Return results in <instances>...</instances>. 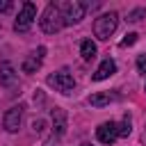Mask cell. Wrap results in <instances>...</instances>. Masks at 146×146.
Instances as JSON below:
<instances>
[{
	"label": "cell",
	"mask_w": 146,
	"mask_h": 146,
	"mask_svg": "<svg viewBox=\"0 0 146 146\" xmlns=\"http://www.w3.org/2000/svg\"><path fill=\"white\" fill-rule=\"evenodd\" d=\"M116 25H119V14H116V11L103 14V16H98L96 23H94V34H96L100 41H107V39L114 34Z\"/></svg>",
	"instance_id": "obj_3"
},
{
	"label": "cell",
	"mask_w": 146,
	"mask_h": 146,
	"mask_svg": "<svg viewBox=\"0 0 146 146\" xmlns=\"http://www.w3.org/2000/svg\"><path fill=\"white\" fill-rule=\"evenodd\" d=\"M82 146H89V144H82Z\"/></svg>",
	"instance_id": "obj_22"
},
{
	"label": "cell",
	"mask_w": 146,
	"mask_h": 146,
	"mask_svg": "<svg viewBox=\"0 0 146 146\" xmlns=\"http://www.w3.org/2000/svg\"><path fill=\"white\" fill-rule=\"evenodd\" d=\"M43 55H46V48L43 46H39L34 52H30L23 59V73H36V68L43 64Z\"/></svg>",
	"instance_id": "obj_8"
},
{
	"label": "cell",
	"mask_w": 146,
	"mask_h": 146,
	"mask_svg": "<svg viewBox=\"0 0 146 146\" xmlns=\"http://www.w3.org/2000/svg\"><path fill=\"white\" fill-rule=\"evenodd\" d=\"M11 9V0H0V11H9Z\"/></svg>",
	"instance_id": "obj_18"
},
{
	"label": "cell",
	"mask_w": 146,
	"mask_h": 146,
	"mask_svg": "<svg viewBox=\"0 0 146 146\" xmlns=\"http://www.w3.org/2000/svg\"><path fill=\"white\" fill-rule=\"evenodd\" d=\"M16 80H18V73L14 71V66L9 62H5L0 66V87H11Z\"/></svg>",
	"instance_id": "obj_12"
},
{
	"label": "cell",
	"mask_w": 146,
	"mask_h": 146,
	"mask_svg": "<svg viewBox=\"0 0 146 146\" xmlns=\"http://www.w3.org/2000/svg\"><path fill=\"white\" fill-rule=\"evenodd\" d=\"M52 130H55V137H62L66 132V112L62 107L52 110Z\"/></svg>",
	"instance_id": "obj_11"
},
{
	"label": "cell",
	"mask_w": 146,
	"mask_h": 146,
	"mask_svg": "<svg viewBox=\"0 0 146 146\" xmlns=\"http://www.w3.org/2000/svg\"><path fill=\"white\" fill-rule=\"evenodd\" d=\"M57 139H59V137H55V135H52V137H50V139H48L43 146H57Z\"/></svg>",
	"instance_id": "obj_19"
},
{
	"label": "cell",
	"mask_w": 146,
	"mask_h": 146,
	"mask_svg": "<svg viewBox=\"0 0 146 146\" xmlns=\"http://www.w3.org/2000/svg\"><path fill=\"white\" fill-rule=\"evenodd\" d=\"M46 82H48L55 91H59V94H71V91H73V87H75V80H73V75H71L68 71H57V73H50Z\"/></svg>",
	"instance_id": "obj_4"
},
{
	"label": "cell",
	"mask_w": 146,
	"mask_h": 146,
	"mask_svg": "<svg viewBox=\"0 0 146 146\" xmlns=\"http://www.w3.org/2000/svg\"><path fill=\"white\" fill-rule=\"evenodd\" d=\"M114 73H116V64H114V59H110V57H107V59H103V62H100V66L96 68L94 80H96V82H100V80H107V78H110V75H114Z\"/></svg>",
	"instance_id": "obj_9"
},
{
	"label": "cell",
	"mask_w": 146,
	"mask_h": 146,
	"mask_svg": "<svg viewBox=\"0 0 146 146\" xmlns=\"http://www.w3.org/2000/svg\"><path fill=\"white\" fill-rule=\"evenodd\" d=\"M39 25H41V30H43L46 34H55V32H59V30L64 27V18H62L59 2H50V5L43 9V14H41V18H39Z\"/></svg>",
	"instance_id": "obj_1"
},
{
	"label": "cell",
	"mask_w": 146,
	"mask_h": 146,
	"mask_svg": "<svg viewBox=\"0 0 146 146\" xmlns=\"http://www.w3.org/2000/svg\"><path fill=\"white\" fill-rule=\"evenodd\" d=\"M116 130H119V137H128L130 135V119H125V121H121V123H116Z\"/></svg>",
	"instance_id": "obj_15"
},
{
	"label": "cell",
	"mask_w": 146,
	"mask_h": 146,
	"mask_svg": "<svg viewBox=\"0 0 146 146\" xmlns=\"http://www.w3.org/2000/svg\"><path fill=\"white\" fill-rule=\"evenodd\" d=\"M137 68H139V73H144V75H146V57H144V55H139V57H137Z\"/></svg>",
	"instance_id": "obj_17"
},
{
	"label": "cell",
	"mask_w": 146,
	"mask_h": 146,
	"mask_svg": "<svg viewBox=\"0 0 146 146\" xmlns=\"http://www.w3.org/2000/svg\"><path fill=\"white\" fill-rule=\"evenodd\" d=\"M114 100H119V94H114V91H98V94L89 96V103L94 107H105V105H110Z\"/></svg>",
	"instance_id": "obj_10"
},
{
	"label": "cell",
	"mask_w": 146,
	"mask_h": 146,
	"mask_svg": "<svg viewBox=\"0 0 146 146\" xmlns=\"http://www.w3.org/2000/svg\"><path fill=\"white\" fill-rule=\"evenodd\" d=\"M59 9H62V18H64V25H75L84 18L87 14V5L80 2V0H66V2H59Z\"/></svg>",
	"instance_id": "obj_2"
},
{
	"label": "cell",
	"mask_w": 146,
	"mask_h": 146,
	"mask_svg": "<svg viewBox=\"0 0 146 146\" xmlns=\"http://www.w3.org/2000/svg\"><path fill=\"white\" fill-rule=\"evenodd\" d=\"M96 137L100 144H114L119 139V130H116V123L114 121H105L96 128Z\"/></svg>",
	"instance_id": "obj_7"
},
{
	"label": "cell",
	"mask_w": 146,
	"mask_h": 146,
	"mask_svg": "<svg viewBox=\"0 0 146 146\" xmlns=\"http://www.w3.org/2000/svg\"><path fill=\"white\" fill-rule=\"evenodd\" d=\"M34 130H43V121H34Z\"/></svg>",
	"instance_id": "obj_20"
},
{
	"label": "cell",
	"mask_w": 146,
	"mask_h": 146,
	"mask_svg": "<svg viewBox=\"0 0 146 146\" xmlns=\"http://www.w3.org/2000/svg\"><path fill=\"white\" fill-rule=\"evenodd\" d=\"M144 16H146V9H144V7H139V9H132V11L128 14V18H125V21H130V23H139Z\"/></svg>",
	"instance_id": "obj_14"
},
{
	"label": "cell",
	"mask_w": 146,
	"mask_h": 146,
	"mask_svg": "<svg viewBox=\"0 0 146 146\" xmlns=\"http://www.w3.org/2000/svg\"><path fill=\"white\" fill-rule=\"evenodd\" d=\"M144 91H146V84H144Z\"/></svg>",
	"instance_id": "obj_21"
},
{
	"label": "cell",
	"mask_w": 146,
	"mask_h": 146,
	"mask_svg": "<svg viewBox=\"0 0 146 146\" xmlns=\"http://www.w3.org/2000/svg\"><path fill=\"white\" fill-rule=\"evenodd\" d=\"M135 41H137V34H135V32H130V34H125V39L121 41V46L125 48V46H132Z\"/></svg>",
	"instance_id": "obj_16"
},
{
	"label": "cell",
	"mask_w": 146,
	"mask_h": 146,
	"mask_svg": "<svg viewBox=\"0 0 146 146\" xmlns=\"http://www.w3.org/2000/svg\"><path fill=\"white\" fill-rule=\"evenodd\" d=\"M34 18H36V7H34V2H23L21 11H18V18L14 21V30H16V32H27V30L32 27Z\"/></svg>",
	"instance_id": "obj_5"
},
{
	"label": "cell",
	"mask_w": 146,
	"mask_h": 146,
	"mask_svg": "<svg viewBox=\"0 0 146 146\" xmlns=\"http://www.w3.org/2000/svg\"><path fill=\"white\" fill-rule=\"evenodd\" d=\"M23 112H25V107H23V105H14V107H9V110H7L5 121H2L7 132H16V130L21 128V123H23Z\"/></svg>",
	"instance_id": "obj_6"
},
{
	"label": "cell",
	"mask_w": 146,
	"mask_h": 146,
	"mask_svg": "<svg viewBox=\"0 0 146 146\" xmlns=\"http://www.w3.org/2000/svg\"><path fill=\"white\" fill-rule=\"evenodd\" d=\"M80 55H82L84 62H91V59L96 57V43H94L91 39H84V41L80 43Z\"/></svg>",
	"instance_id": "obj_13"
}]
</instances>
